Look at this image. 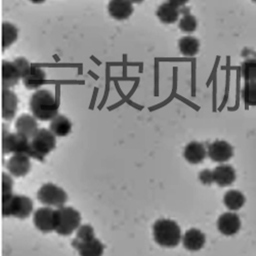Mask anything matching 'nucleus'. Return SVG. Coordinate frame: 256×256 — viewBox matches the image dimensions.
Segmentation results:
<instances>
[{
  "label": "nucleus",
  "instance_id": "obj_17",
  "mask_svg": "<svg viewBox=\"0 0 256 256\" xmlns=\"http://www.w3.org/2000/svg\"><path fill=\"white\" fill-rule=\"evenodd\" d=\"M206 156H208L206 148L199 142H190L184 148V157L190 164L202 163Z\"/></svg>",
  "mask_w": 256,
  "mask_h": 256
},
{
  "label": "nucleus",
  "instance_id": "obj_36",
  "mask_svg": "<svg viewBox=\"0 0 256 256\" xmlns=\"http://www.w3.org/2000/svg\"><path fill=\"white\" fill-rule=\"evenodd\" d=\"M251 2H256V0H251Z\"/></svg>",
  "mask_w": 256,
  "mask_h": 256
},
{
  "label": "nucleus",
  "instance_id": "obj_29",
  "mask_svg": "<svg viewBox=\"0 0 256 256\" xmlns=\"http://www.w3.org/2000/svg\"><path fill=\"white\" fill-rule=\"evenodd\" d=\"M94 238H96V234H94V228L90 224H84L79 226V228L77 230V236L75 240L79 242H86V241L94 240Z\"/></svg>",
  "mask_w": 256,
  "mask_h": 256
},
{
  "label": "nucleus",
  "instance_id": "obj_14",
  "mask_svg": "<svg viewBox=\"0 0 256 256\" xmlns=\"http://www.w3.org/2000/svg\"><path fill=\"white\" fill-rule=\"evenodd\" d=\"M16 130L18 134H23L29 140H32L39 130L37 119L29 114L20 115L16 121Z\"/></svg>",
  "mask_w": 256,
  "mask_h": 256
},
{
  "label": "nucleus",
  "instance_id": "obj_11",
  "mask_svg": "<svg viewBox=\"0 0 256 256\" xmlns=\"http://www.w3.org/2000/svg\"><path fill=\"white\" fill-rule=\"evenodd\" d=\"M6 167L10 174L14 176H25L31 169L30 157L23 154H14L8 161Z\"/></svg>",
  "mask_w": 256,
  "mask_h": 256
},
{
  "label": "nucleus",
  "instance_id": "obj_27",
  "mask_svg": "<svg viewBox=\"0 0 256 256\" xmlns=\"http://www.w3.org/2000/svg\"><path fill=\"white\" fill-rule=\"evenodd\" d=\"M178 27L184 33L190 34L196 31L198 27V20L193 14L188 12V10H186L182 14V18L180 20Z\"/></svg>",
  "mask_w": 256,
  "mask_h": 256
},
{
  "label": "nucleus",
  "instance_id": "obj_13",
  "mask_svg": "<svg viewBox=\"0 0 256 256\" xmlns=\"http://www.w3.org/2000/svg\"><path fill=\"white\" fill-rule=\"evenodd\" d=\"M2 117L6 121H10L14 118L18 111V96L16 94L8 88H2Z\"/></svg>",
  "mask_w": 256,
  "mask_h": 256
},
{
  "label": "nucleus",
  "instance_id": "obj_25",
  "mask_svg": "<svg viewBox=\"0 0 256 256\" xmlns=\"http://www.w3.org/2000/svg\"><path fill=\"white\" fill-rule=\"evenodd\" d=\"M18 35V28L12 23L4 22L2 25V50L8 48L12 44L16 41Z\"/></svg>",
  "mask_w": 256,
  "mask_h": 256
},
{
  "label": "nucleus",
  "instance_id": "obj_20",
  "mask_svg": "<svg viewBox=\"0 0 256 256\" xmlns=\"http://www.w3.org/2000/svg\"><path fill=\"white\" fill-rule=\"evenodd\" d=\"M46 80V71L38 67L37 65H32L31 71L27 76L23 78V83L25 88L29 90H34L40 88L41 85H44Z\"/></svg>",
  "mask_w": 256,
  "mask_h": 256
},
{
  "label": "nucleus",
  "instance_id": "obj_9",
  "mask_svg": "<svg viewBox=\"0 0 256 256\" xmlns=\"http://www.w3.org/2000/svg\"><path fill=\"white\" fill-rule=\"evenodd\" d=\"M54 212L56 210L50 207H44L36 210L33 216V222L35 226L40 232H54L56 228Z\"/></svg>",
  "mask_w": 256,
  "mask_h": 256
},
{
  "label": "nucleus",
  "instance_id": "obj_33",
  "mask_svg": "<svg viewBox=\"0 0 256 256\" xmlns=\"http://www.w3.org/2000/svg\"><path fill=\"white\" fill-rule=\"evenodd\" d=\"M168 2L174 4L178 8H182L188 2V0H168Z\"/></svg>",
  "mask_w": 256,
  "mask_h": 256
},
{
  "label": "nucleus",
  "instance_id": "obj_3",
  "mask_svg": "<svg viewBox=\"0 0 256 256\" xmlns=\"http://www.w3.org/2000/svg\"><path fill=\"white\" fill-rule=\"evenodd\" d=\"M54 232L62 236H69L79 228L81 222L80 213L72 207H60L54 212Z\"/></svg>",
  "mask_w": 256,
  "mask_h": 256
},
{
  "label": "nucleus",
  "instance_id": "obj_5",
  "mask_svg": "<svg viewBox=\"0 0 256 256\" xmlns=\"http://www.w3.org/2000/svg\"><path fill=\"white\" fill-rule=\"evenodd\" d=\"M2 203V216L4 218H18L20 220L27 218L33 211L32 200L23 195H14L8 201Z\"/></svg>",
  "mask_w": 256,
  "mask_h": 256
},
{
  "label": "nucleus",
  "instance_id": "obj_35",
  "mask_svg": "<svg viewBox=\"0 0 256 256\" xmlns=\"http://www.w3.org/2000/svg\"><path fill=\"white\" fill-rule=\"evenodd\" d=\"M130 2H132V4H142L144 0H130Z\"/></svg>",
  "mask_w": 256,
  "mask_h": 256
},
{
  "label": "nucleus",
  "instance_id": "obj_2",
  "mask_svg": "<svg viewBox=\"0 0 256 256\" xmlns=\"http://www.w3.org/2000/svg\"><path fill=\"white\" fill-rule=\"evenodd\" d=\"M153 232L156 243L165 248H174L182 240L180 226L172 220H158L154 224Z\"/></svg>",
  "mask_w": 256,
  "mask_h": 256
},
{
  "label": "nucleus",
  "instance_id": "obj_6",
  "mask_svg": "<svg viewBox=\"0 0 256 256\" xmlns=\"http://www.w3.org/2000/svg\"><path fill=\"white\" fill-rule=\"evenodd\" d=\"M56 136L46 128H41L31 140V146L36 155V160L44 161V158L56 146Z\"/></svg>",
  "mask_w": 256,
  "mask_h": 256
},
{
  "label": "nucleus",
  "instance_id": "obj_31",
  "mask_svg": "<svg viewBox=\"0 0 256 256\" xmlns=\"http://www.w3.org/2000/svg\"><path fill=\"white\" fill-rule=\"evenodd\" d=\"M14 62L16 65L20 75H22V79H23L31 71L32 65L28 62V60H26L25 58H18Z\"/></svg>",
  "mask_w": 256,
  "mask_h": 256
},
{
  "label": "nucleus",
  "instance_id": "obj_34",
  "mask_svg": "<svg viewBox=\"0 0 256 256\" xmlns=\"http://www.w3.org/2000/svg\"><path fill=\"white\" fill-rule=\"evenodd\" d=\"M30 2L35 4H44L46 0H30Z\"/></svg>",
  "mask_w": 256,
  "mask_h": 256
},
{
  "label": "nucleus",
  "instance_id": "obj_32",
  "mask_svg": "<svg viewBox=\"0 0 256 256\" xmlns=\"http://www.w3.org/2000/svg\"><path fill=\"white\" fill-rule=\"evenodd\" d=\"M199 180L203 184L210 186L214 182V176H213V170L204 169L199 174Z\"/></svg>",
  "mask_w": 256,
  "mask_h": 256
},
{
  "label": "nucleus",
  "instance_id": "obj_22",
  "mask_svg": "<svg viewBox=\"0 0 256 256\" xmlns=\"http://www.w3.org/2000/svg\"><path fill=\"white\" fill-rule=\"evenodd\" d=\"M50 130L58 138L67 136L72 130L71 121L62 115H58L54 117L50 125Z\"/></svg>",
  "mask_w": 256,
  "mask_h": 256
},
{
  "label": "nucleus",
  "instance_id": "obj_4",
  "mask_svg": "<svg viewBox=\"0 0 256 256\" xmlns=\"http://www.w3.org/2000/svg\"><path fill=\"white\" fill-rule=\"evenodd\" d=\"M2 152L4 154H23L36 159L31 142L28 138L20 134H10L4 130L2 134Z\"/></svg>",
  "mask_w": 256,
  "mask_h": 256
},
{
  "label": "nucleus",
  "instance_id": "obj_28",
  "mask_svg": "<svg viewBox=\"0 0 256 256\" xmlns=\"http://www.w3.org/2000/svg\"><path fill=\"white\" fill-rule=\"evenodd\" d=\"M241 74L246 82L256 81V58H248L243 62Z\"/></svg>",
  "mask_w": 256,
  "mask_h": 256
},
{
  "label": "nucleus",
  "instance_id": "obj_8",
  "mask_svg": "<svg viewBox=\"0 0 256 256\" xmlns=\"http://www.w3.org/2000/svg\"><path fill=\"white\" fill-rule=\"evenodd\" d=\"M207 154L212 161L224 163L232 158L234 148L226 140H216L208 146Z\"/></svg>",
  "mask_w": 256,
  "mask_h": 256
},
{
  "label": "nucleus",
  "instance_id": "obj_16",
  "mask_svg": "<svg viewBox=\"0 0 256 256\" xmlns=\"http://www.w3.org/2000/svg\"><path fill=\"white\" fill-rule=\"evenodd\" d=\"M109 14L118 20H123L134 14V6L130 0H111L108 6Z\"/></svg>",
  "mask_w": 256,
  "mask_h": 256
},
{
  "label": "nucleus",
  "instance_id": "obj_30",
  "mask_svg": "<svg viewBox=\"0 0 256 256\" xmlns=\"http://www.w3.org/2000/svg\"><path fill=\"white\" fill-rule=\"evenodd\" d=\"M12 186H14V180L12 178L6 174H2V201H8V199H10L14 196L12 193Z\"/></svg>",
  "mask_w": 256,
  "mask_h": 256
},
{
  "label": "nucleus",
  "instance_id": "obj_15",
  "mask_svg": "<svg viewBox=\"0 0 256 256\" xmlns=\"http://www.w3.org/2000/svg\"><path fill=\"white\" fill-rule=\"evenodd\" d=\"M182 241L186 250L199 251L206 243V236L198 228H190L184 232Z\"/></svg>",
  "mask_w": 256,
  "mask_h": 256
},
{
  "label": "nucleus",
  "instance_id": "obj_21",
  "mask_svg": "<svg viewBox=\"0 0 256 256\" xmlns=\"http://www.w3.org/2000/svg\"><path fill=\"white\" fill-rule=\"evenodd\" d=\"M180 8L170 2L162 4L157 10V16L163 24H174L180 18Z\"/></svg>",
  "mask_w": 256,
  "mask_h": 256
},
{
  "label": "nucleus",
  "instance_id": "obj_19",
  "mask_svg": "<svg viewBox=\"0 0 256 256\" xmlns=\"http://www.w3.org/2000/svg\"><path fill=\"white\" fill-rule=\"evenodd\" d=\"M213 176H214V182L222 186H228L236 180V172L232 166L228 164H222L213 170Z\"/></svg>",
  "mask_w": 256,
  "mask_h": 256
},
{
  "label": "nucleus",
  "instance_id": "obj_10",
  "mask_svg": "<svg viewBox=\"0 0 256 256\" xmlns=\"http://www.w3.org/2000/svg\"><path fill=\"white\" fill-rule=\"evenodd\" d=\"M218 230L224 236H234L241 230V220L234 212H226L218 220Z\"/></svg>",
  "mask_w": 256,
  "mask_h": 256
},
{
  "label": "nucleus",
  "instance_id": "obj_26",
  "mask_svg": "<svg viewBox=\"0 0 256 256\" xmlns=\"http://www.w3.org/2000/svg\"><path fill=\"white\" fill-rule=\"evenodd\" d=\"M241 98L247 106H256V81L245 83L241 90Z\"/></svg>",
  "mask_w": 256,
  "mask_h": 256
},
{
  "label": "nucleus",
  "instance_id": "obj_24",
  "mask_svg": "<svg viewBox=\"0 0 256 256\" xmlns=\"http://www.w3.org/2000/svg\"><path fill=\"white\" fill-rule=\"evenodd\" d=\"M178 48L182 54L184 56H195L200 50V42L196 37L184 36L180 38Z\"/></svg>",
  "mask_w": 256,
  "mask_h": 256
},
{
  "label": "nucleus",
  "instance_id": "obj_7",
  "mask_svg": "<svg viewBox=\"0 0 256 256\" xmlns=\"http://www.w3.org/2000/svg\"><path fill=\"white\" fill-rule=\"evenodd\" d=\"M37 198L40 203L48 207H62L68 200V195L62 188L54 184H46L42 186L38 193Z\"/></svg>",
  "mask_w": 256,
  "mask_h": 256
},
{
  "label": "nucleus",
  "instance_id": "obj_18",
  "mask_svg": "<svg viewBox=\"0 0 256 256\" xmlns=\"http://www.w3.org/2000/svg\"><path fill=\"white\" fill-rule=\"evenodd\" d=\"M72 245L79 252L80 256H102L104 250V246L96 238L86 242L74 240Z\"/></svg>",
  "mask_w": 256,
  "mask_h": 256
},
{
  "label": "nucleus",
  "instance_id": "obj_1",
  "mask_svg": "<svg viewBox=\"0 0 256 256\" xmlns=\"http://www.w3.org/2000/svg\"><path fill=\"white\" fill-rule=\"evenodd\" d=\"M30 110L37 120L52 121L58 115V104L52 92L39 90L30 98Z\"/></svg>",
  "mask_w": 256,
  "mask_h": 256
},
{
  "label": "nucleus",
  "instance_id": "obj_23",
  "mask_svg": "<svg viewBox=\"0 0 256 256\" xmlns=\"http://www.w3.org/2000/svg\"><path fill=\"white\" fill-rule=\"evenodd\" d=\"M246 202L245 196L238 190H228L224 196V203L230 211L240 210Z\"/></svg>",
  "mask_w": 256,
  "mask_h": 256
},
{
  "label": "nucleus",
  "instance_id": "obj_12",
  "mask_svg": "<svg viewBox=\"0 0 256 256\" xmlns=\"http://www.w3.org/2000/svg\"><path fill=\"white\" fill-rule=\"evenodd\" d=\"M20 79H22L14 62L2 60V88L10 90L14 85L18 84Z\"/></svg>",
  "mask_w": 256,
  "mask_h": 256
}]
</instances>
